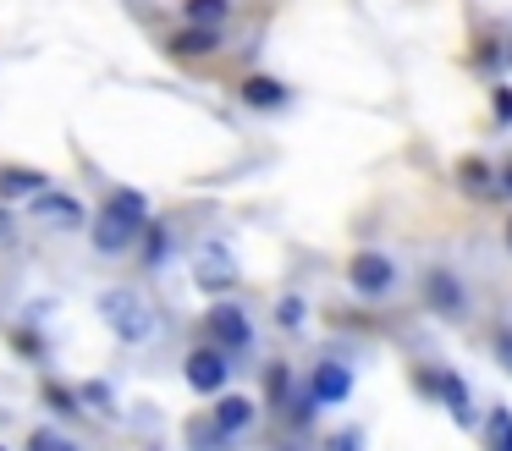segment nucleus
<instances>
[{
    "mask_svg": "<svg viewBox=\"0 0 512 451\" xmlns=\"http://www.w3.org/2000/svg\"><path fill=\"white\" fill-rule=\"evenodd\" d=\"M0 451H6V446H0Z\"/></svg>",
    "mask_w": 512,
    "mask_h": 451,
    "instance_id": "obj_31",
    "label": "nucleus"
},
{
    "mask_svg": "<svg viewBox=\"0 0 512 451\" xmlns=\"http://www.w3.org/2000/svg\"><path fill=\"white\" fill-rule=\"evenodd\" d=\"M424 303H430L435 314H452V319H457V314L468 308L463 281H457L452 270H430V275H424Z\"/></svg>",
    "mask_w": 512,
    "mask_h": 451,
    "instance_id": "obj_8",
    "label": "nucleus"
},
{
    "mask_svg": "<svg viewBox=\"0 0 512 451\" xmlns=\"http://www.w3.org/2000/svg\"><path fill=\"white\" fill-rule=\"evenodd\" d=\"M78 402H83V407H105V413H111V385H83Z\"/></svg>",
    "mask_w": 512,
    "mask_h": 451,
    "instance_id": "obj_23",
    "label": "nucleus"
},
{
    "mask_svg": "<svg viewBox=\"0 0 512 451\" xmlns=\"http://www.w3.org/2000/svg\"><path fill=\"white\" fill-rule=\"evenodd\" d=\"M193 281L204 286V292H232L237 286V259L226 253V242H204L199 253H193Z\"/></svg>",
    "mask_w": 512,
    "mask_h": 451,
    "instance_id": "obj_5",
    "label": "nucleus"
},
{
    "mask_svg": "<svg viewBox=\"0 0 512 451\" xmlns=\"http://www.w3.org/2000/svg\"><path fill=\"white\" fill-rule=\"evenodd\" d=\"M34 215L39 220H56V226H78L83 204H78V198H67V193H56V187H45V193L34 198Z\"/></svg>",
    "mask_w": 512,
    "mask_h": 451,
    "instance_id": "obj_14",
    "label": "nucleus"
},
{
    "mask_svg": "<svg viewBox=\"0 0 512 451\" xmlns=\"http://www.w3.org/2000/svg\"><path fill=\"white\" fill-rule=\"evenodd\" d=\"M507 248H512V226H507Z\"/></svg>",
    "mask_w": 512,
    "mask_h": 451,
    "instance_id": "obj_30",
    "label": "nucleus"
},
{
    "mask_svg": "<svg viewBox=\"0 0 512 451\" xmlns=\"http://www.w3.org/2000/svg\"><path fill=\"white\" fill-rule=\"evenodd\" d=\"M232 0H182V28H215L221 33L232 22Z\"/></svg>",
    "mask_w": 512,
    "mask_h": 451,
    "instance_id": "obj_13",
    "label": "nucleus"
},
{
    "mask_svg": "<svg viewBox=\"0 0 512 451\" xmlns=\"http://www.w3.org/2000/svg\"><path fill=\"white\" fill-rule=\"evenodd\" d=\"M457 176H463V187H474V193L485 198V165H479V160H474V165H463Z\"/></svg>",
    "mask_w": 512,
    "mask_h": 451,
    "instance_id": "obj_24",
    "label": "nucleus"
},
{
    "mask_svg": "<svg viewBox=\"0 0 512 451\" xmlns=\"http://www.w3.org/2000/svg\"><path fill=\"white\" fill-rule=\"evenodd\" d=\"M507 193H512V165H507Z\"/></svg>",
    "mask_w": 512,
    "mask_h": 451,
    "instance_id": "obj_29",
    "label": "nucleus"
},
{
    "mask_svg": "<svg viewBox=\"0 0 512 451\" xmlns=\"http://www.w3.org/2000/svg\"><path fill=\"white\" fill-rule=\"evenodd\" d=\"M347 286H353L358 297H386L391 286H397V264H391V253L358 248L353 259H347Z\"/></svg>",
    "mask_w": 512,
    "mask_h": 451,
    "instance_id": "obj_3",
    "label": "nucleus"
},
{
    "mask_svg": "<svg viewBox=\"0 0 512 451\" xmlns=\"http://www.w3.org/2000/svg\"><path fill=\"white\" fill-rule=\"evenodd\" d=\"M138 248H144V264H160V259H166V253H171V231L149 220V226L138 231Z\"/></svg>",
    "mask_w": 512,
    "mask_h": 451,
    "instance_id": "obj_18",
    "label": "nucleus"
},
{
    "mask_svg": "<svg viewBox=\"0 0 512 451\" xmlns=\"http://www.w3.org/2000/svg\"><path fill=\"white\" fill-rule=\"evenodd\" d=\"M94 308H100V319L111 325V336L127 341V347H144V341H155V330H160L155 308H149V297L138 292V286H105Z\"/></svg>",
    "mask_w": 512,
    "mask_h": 451,
    "instance_id": "obj_1",
    "label": "nucleus"
},
{
    "mask_svg": "<svg viewBox=\"0 0 512 451\" xmlns=\"http://www.w3.org/2000/svg\"><path fill=\"white\" fill-rule=\"evenodd\" d=\"M39 396H45V402L56 407L61 418H89V413H83V402H78V391H67V385H61V380H50V374L39 380Z\"/></svg>",
    "mask_w": 512,
    "mask_h": 451,
    "instance_id": "obj_16",
    "label": "nucleus"
},
{
    "mask_svg": "<svg viewBox=\"0 0 512 451\" xmlns=\"http://www.w3.org/2000/svg\"><path fill=\"white\" fill-rule=\"evenodd\" d=\"M303 314H309L303 297H281V303H276V325L281 330H303Z\"/></svg>",
    "mask_w": 512,
    "mask_h": 451,
    "instance_id": "obj_20",
    "label": "nucleus"
},
{
    "mask_svg": "<svg viewBox=\"0 0 512 451\" xmlns=\"http://www.w3.org/2000/svg\"><path fill=\"white\" fill-rule=\"evenodd\" d=\"M89 242L100 259H122V253L138 248V226H127V220L105 215V209H94V226H89Z\"/></svg>",
    "mask_w": 512,
    "mask_h": 451,
    "instance_id": "obj_6",
    "label": "nucleus"
},
{
    "mask_svg": "<svg viewBox=\"0 0 512 451\" xmlns=\"http://www.w3.org/2000/svg\"><path fill=\"white\" fill-rule=\"evenodd\" d=\"M204 336H210V347H221L226 358L254 347V325H248V314L237 303H215L210 314H204Z\"/></svg>",
    "mask_w": 512,
    "mask_h": 451,
    "instance_id": "obj_2",
    "label": "nucleus"
},
{
    "mask_svg": "<svg viewBox=\"0 0 512 451\" xmlns=\"http://www.w3.org/2000/svg\"><path fill=\"white\" fill-rule=\"evenodd\" d=\"M45 171H34V165H0V198L12 204V198H39L45 193Z\"/></svg>",
    "mask_w": 512,
    "mask_h": 451,
    "instance_id": "obj_11",
    "label": "nucleus"
},
{
    "mask_svg": "<svg viewBox=\"0 0 512 451\" xmlns=\"http://www.w3.org/2000/svg\"><path fill=\"white\" fill-rule=\"evenodd\" d=\"M188 440H193V451H221V446H226V435L210 424V418H193V424H188Z\"/></svg>",
    "mask_w": 512,
    "mask_h": 451,
    "instance_id": "obj_19",
    "label": "nucleus"
},
{
    "mask_svg": "<svg viewBox=\"0 0 512 451\" xmlns=\"http://www.w3.org/2000/svg\"><path fill=\"white\" fill-rule=\"evenodd\" d=\"M17 237V220H12V209L0 204V242H12Z\"/></svg>",
    "mask_w": 512,
    "mask_h": 451,
    "instance_id": "obj_26",
    "label": "nucleus"
},
{
    "mask_svg": "<svg viewBox=\"0 0 512 451\" xmlns=\"http://www.w3.org/2000/svg\"><path fill=\"white\" fill-rule=\"evenodd\" d=\"M100 209L116 215V220H127V226H138V231L149 226V193H138V187H111Z\"/></svg>",
    "mask_w": 512,
    "mask_h": 451,
    "instance_id": "obj_9",
    "label": "nucleus"
},
{
    "mask_svg": "<svg viewBox=\"0 0 512 451\" xmlns=\"http://www.w3.org/2000/svg\"><path fill=\"white\" fill-rule=\"evenodd\" d=\"M331 451H358V435H353V429H347L342 440H331Z\"/></svg>",
    "mask_w": 512,
    "mask_h": 451,
    "instance_id": "obj_28",
    "label": "nucleus"
},
{
    "mask_svg": "<svg viewBox=\"0 0 512 451\" xmlns=\"http://www.w3.org/2000/svg\"><path fill=\"white\" fill-rule=\"evenodd\" d=\"M221 50V33L215 28H182L177 39H171V55L177 61H199V55H215Z\"/></svg>",
    "mask_w": 512,
    "mask_h": 451,
    "instance_id": "obj_15",
    "label": "nucleus"
},
{
    "mask_svg": "<svg viewBox=\"0 0 512 451\" xmlns=\"http://www.w3.org/2000/svg\"><path fill=\"white\" fill-rule=\"evenodd\" d=\"M485 451H512V413H507V407H490V418H485Z\"/></svg>",
    "mask_w": 512,
    "mask_h": 451,
    "instance_id": "obj_17",
    "label": "nucleus"
},
{
    "mask_svg": "<svg viewBox=\"0 0 512 451\" xmlns=\"http://www.w3.org/2000/svg\"><path fill=\"white\" fill-rule=\"evenodd\" d=\"M182 380H188L199 396H221L226 380H232V358H226L221 347H210V341H204V347H193L188 358H182Z\"/></svg>",
    "mask_w": 512,
    "mask_h": 451,
    "instance_id": "obj_4",
    "label": "nucleus"
},
{
    "mask_svg": "<svg viewBox=\"0 0 512 451\" xmlns=\"http://www.w3.org/2000/svg\"><path fill=\"white\" fill-rule=\"evenodd\" d=\"M28 451H78V446H72L61 429H34V435H28Z\"/></svg>",
    "mask_w": 512,
    "mask_h": 451,
    "instance_id": "obj_21",
    "label": "nucleus"
},
{
    "mask_svg": "<svg viewBox=\"0 0 512 451\" xmlns=\"http://www.w3.org/2000/svg\"><path fill=\"white\" fill-rule=\"evenodd\" d=\"M347 391H353V369H342V363H314V374H309V402L314 407L347 402Z\"/></svg>",
    "mask_w": 512,
    "mask_h": 451,
    "instance_id": "obj_7",
    "label": "nucleus"
},
{
    "mask_svg": "<svg viewBox=\"0 0 512 451\" xmlns=\"http://www.w3.org/2000/svg\"><path fill=\"white\" fill-rule=\"evenodd\" d=\"M210 424L221 429L226 440H232V435H243V429L254 424V402H248V396H221V402L210 407Z\"/></svg>",
    "mask_w": 512,
    "mask_h": 451,
    "instance_id": "obj_12",
    "label": "nucleus"
},
{
    "mask_svg": "<svg viewBox=\"0 0 512 451\" xmlns=\"http://www.w3.org/2000/svg\"><path fill=\"white\" fill-rule=\"evenodd\" d=\"M243 105H254V110H287L292 105V88L276 83V77H265V72H254V77H243Z\"/></svg>",
    "mask_w": 512,
    "mask_h": 451,
    "instance_id": "obj_10",
    "label": "nucleus"
},
{
    "mask_svg": "<svg viewBox=\"0 0 512 451\" xmlns=\"http://www.w3.org/2000/svg\"><path fill=\"white\" fill-rule=\"evenodd\" d=\"M496 121H512V88H501V94H496Z\"/></svg>",
    "mask_w": 512,
    "mask_h": 451,
    "instance_id": "obj_27",
    "label": "nucleus"
},
{
    "mask_svg": "<svg viewBox=\"0 0 512 451\" xmlns=\"http://www.w3.org/2000/svg\"><path fill=\"white\" fill-rule=\"evenodd\" d=\"M496 358L512 369V330H496Z\"/></svg>",
    "mask_w": 512,
    "mask_h": 451,
    "instance_id": "obj_25",
    "label": "nucleus"
},
{
    "mask_svg": "<svg viewBox=\"0 0 512 451\" xmlns=\"http://www.w3.org/2000/svg\"><path fill=\"white\" fill-rule=\"evenodd\" d=\"M265 396H270V402H287V363H270V369H265Z\"/></svg>",
    "mask_w": 512,
    "mask_h": 451,
    "instance_id": "obj_22",
    "label": "nucleus"
}]
</instances>
